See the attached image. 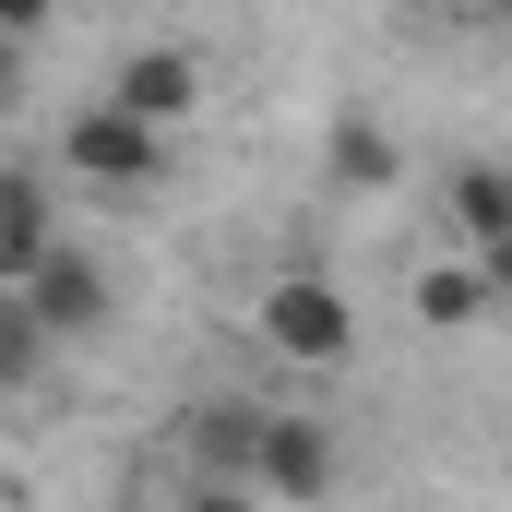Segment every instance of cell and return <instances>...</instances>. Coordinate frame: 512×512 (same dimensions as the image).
I'll return each instance as SVG.
<instances>
[{
    "mask_svg": "<svg viewBox=\"0 0 512 512\" xmlns=\"http://www.w3.org/2000/svg\"><path fill=\"white\" fill-rule=\"evenodd\" d=\"M60 167H72V179H96V191H155V167H167V131H155V120H131L120 96H96L84 120L60 131Z\"/></svg>",
    "mask_w": 512,
    "mask_h": 512,
    "instance_id": "obj_1",
    "label": "cell"
},
{
    "mask_svg": "<svg viewBox=\"0 0 512 512\" xmlns=\"http://www.w3.org/2000/svg\"><path fill=\"white\" fill-rule=\"evenodd\" d=\"M262 346H274V358H298V370H334V358L358 346V310H346L322 274H286V286L262 298Z\"/></svg>",
    "mask_w": 512,
    "mask_h": 512,
    "instance_id": "obj_2",
    "label": "cell"
},
{
    "mask_svg": "<svg viewBox=\"0 0 512 512\" xmlns=\"http://www.w3.org/2000/svg\"><path fill=\"white\" fill-rule=\"evenodd\" d=\"M12 298H24V310L48 322V346H72V334H96V322H108V274H96V251H72V239L36 262V274H24Z\"/></svg>",
    "mask_w": 512,
    "mask_h": 512,
    "instance_id": "obj_3",
    "label": "cell"
},
{
    "mask_svg": "<svg viewBox=\"0 0 512 512\" xmlns=\"http://www.w3.org/2000/svg\"><path fill=\"white\" fill-rule=\"evenodd\" d=\"M251 477L286 489V501H322V489H334V429H322V417H262L251 429Z\"/></svg>",
    "mask_w": 512,
    "mask_h": 512,
    "instance_id": "obj_4",
    "label": "cell"
},
{
    "mask_svg": "<svg viewBox=\"0 0 512 512\" xmlns=\"http://www.w3.org/2000/svg\"><path fill=\"white\" fill-rule=\"evenodd\" d=\"M108 96H120L131 120L179 131L191 108H203V60H191V48H143V60H120V84H108Z\"/></svg>",
    "mask_w": 512,
    "mask_h": 512,
    "instance_id": "obj_5",
    "label": "cell"
},
{
    "mask_svg": "<svg viewBox=\"0 0 512 512\" xmlns=\"http://www.w3.org/2000/svg\"><path fill=\"white\" fill-rule=\"evenodd\" d=\"M48 251H60L48 179H36V167H0V286H24V274H36Z\"/></svg>",
    "mask_w": 512,
    "mask_h": 512,
    "instance_id": "obj_6",
    "label": "cell"
},
{
    "mask_svg": "<svg viewBox=\"0 0 512 512\" xmlns=\"http://www.w3.org/2000/svg\"><path fill=\"white\" fill-rule=\"evenodd\" d=\"M489 298H501V286H489V262H429V274H417V322H429V334L477 322Z\"/></svg>",
    "mask_w": 512,
    "mask_h": 512,
    "instance_id": "obj_7",
    "label": "cell"
},
{
    "mask_svg": "<svg viewBox=\"0 0 512 512\" xmlns=\"http://www.w3.org/2000/svg\"><path fill=\"white\" fill-rule=\"evenodd\" d=\"M453 227H465L477 251H512V179L501 167H465V179H453Z\"/></svg>",
    "mask_w": 512,
    "mask_h": 512,
    "instance_id": "obj_8",
    "label": "cell"
},
{
    "mask_svg": "<svg viewBox=\"0 0 512 512\" xmlns=\"http://www.w3.org/2000/svg\"><path fill=\"white\" fill-rule=\"evenodd\" d=\"M48 358H60V346H48V322L0 286V393H36V370H48Z\"/></svg>",
    "mask_w": 512,
    "mask_h": 512,
    "instance_id": "obj_9",
    "label": "cell"
},
{
    "mask_svg": "<svg viewBox=\"0 0 512 512\" xmlns=\"http://www.w3.org/2000/svg\"><path fill=\"white\" fill-rule=\"evenodd\" d=\"M334 179H346V191H393V131L346 120V131H334Z\"/></svg>",
    "mask_w": 512,
    "mask_h": 512,
    "instance_id": "obj_10",
    "label": "cell"
},
{
    "mask_svg": "<svg viewBox=\"0 0 512 512\" xmlns=\"http://www.w3.org/2000/svg\"><path fill=\"white\" fill-rule=\"evenodd\" d=\"M48 24V0H0V36H36Z\"/></svg>",
    "mask_w": 512,
    "mask_h": 512,
    "instance_id": "obj_11",
    "label": "cell"
},
{
    "mask_svg": "<svg viewBox=\"0 0 512 512\" xmlns=\"http://www.w3.org/2000/svg\"><path fill=\"white\" fill-rule=\"evenodd\" d=\"M179 512H251V501H239V489H191Z\"/></svg>",
    "mask_w": 512,
    "mask_h": 512,
    "instance_id": "obj_12",
    "label": "cell"
},
{
    "mask_svg": "<svg viewBox=\"0 0 512 512\" xmlns=\"http://www.w3.org/2000/svg\"><path fill=\"white\" fill-rule=\"evenodd\" d=\"M12 48H24V36H0V108H12Z\"/></svg>",
    "mask_w": 512,
    "mask_h": 512,
    "instance_id": "obj_13",
    "label": "cell"
},
{
    "mask_svg": "<svg viewBox=\"0 0 512 512\" xmlns=\"http://www.w3.org/2000/svg\"><path fill=\"white\" fill-rule=\"evenodd\" d=\"M465 12H477V24H512V0H465Z\"/></svg>",
    "mask_w": 512,
    "mask_h": 512,
    "instance_id": "obj_14",
    "label": "cell"
}]
</instances>
